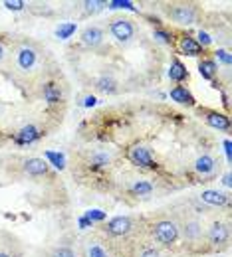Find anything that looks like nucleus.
Listing matches in <instances>:
<instances>
[{"mask_svg": "<svg viewBox=\"0 0 232 257\" xmlns=\"http://www.w3.org/2000/svg\"><path fill=\"white\" fill-rule=\"evenodd\" d=\"M200 200L208 206H226L228 204V196L224 192H218V190H202L200 194Z\"/></svg>", "mask_w": 232, "mask_h": 257, "instance_id": "17", "label": "nucleus"}, {"mask_svg": "<svg viewBox=\"0 0 232 257\" xmlns=\"http://www.w3.org/2000/svg\"><path fill=\"white\" fill-rule=\"evenodd\" d=\"M50 257H76V254H74V250L70 246H56L50 252Z\"/></svg>", "mask_w": 232, "mask_h": 257, "instance_id": "25", "label": "nucleus"}, {"mask_svg": "<svg viewBox=\"0 0 232 257\" xmlns=\"http://www.w3.org/2000/svg\"><path fill=\"white\" fill-rule=\"evenodd\" d=\"M198 73L202 75V79L212 81L218 75V63L210 57H202V59H198Z\"/></svg>", "mask_w": 232, "mask_h": 257, "instance_id": "16", "label": "nucleus"}, {"mask_svg": "<svg viewBox=\"0 0 232 257\" xmlns=\"http://www.w3.org/2000/svg\"><path fill=\"white\" fill-rule=\"evenodd\" d=\"M0 257H10V256H8V254H2V252H0Z\"/></svg>", "mask_w": 232, "mask_h": 257, "instance_id": "39", "label": "nucleus"}, {"mask_svg": "<svg viewBox=\"0 0 232 257\" xmlns=\"http://www.w3.org/2000/svg\"><path fill=\"white\" fill-rule=\"evenodd\" d=\"M46 160H50V162H52L56 168H60V170L66 166V164H64V156L58 153H46ZM50 162H48V164H50Z\"/></svg>", "mask_w": 232, "mask_h": 257, "instance_id": "27", "label": "nucleus"}, {"mask_svg": "<svg viewBox=\"0 0 232 257\" xmlns=\"http://www.w3.org/2000/svg\"><path fill=\"white\" fill-rule=\"evenodd\" d=\"M139 257H161V252L157 248H143Z\"/></svg>", "mask_w": 232, "mask_h": 257, "instance_id": "33", "label": "nucleus"}, {"mask_svg": "<svg viewBox=\"0 0 232 257\" xmlns=\"http://www.w3.org/2000/svg\"><path fill=\"white\" fill-rule=\"evenodd\" d=\"M84 6H86V12L90 14V12H100V10L106 6V2H98V0H94V2H84Z\"/></svg>", "mask_w": 232, "mask_h": 257, "instance_id": "31", "label": "nucleus"}, {"mask_svg": "<svg viewBox=\"0 0 232 257\" xmlns=\"http://www.w3.org/2000/svg\"><path fill=\"white\" fill-rule=\"evenodd\" d=\"M110 162H112V154L110 153H102V151H98V153H92V156H90V164H92V166H96V168L108 166Z\"/></svg>", "mask_w": 232, "mask_h": 257, "instance_id": "22", "label": "nucleus"}, {"mask_svg": "<svg viewBox=\"0 0 232 257\" xmlns=\"http://www.w3.org/2000/svg\"><path fill=\"white\" fill-rule=\"evenodd\" d=\"M86 218L94 224V222H104V220H106V214H104L102 210H90V212L86 214Z\"/></svg>", "mask_w": 232, "mask_h": 257, "instance_id": "30", "label": "nucleus"}, {"mask_svg": "<svg viewBox=\"0 0 232 257\" xmlns=\"http://www.w3.org/2000/svg\"><path fill=\"white\" fill-rule=\"evenodd\" d=\"M194 170L196 174H200L202 178L204 176H212L214 170H216V158L212 154H200L196 160H194Z\"/></svg>", "mask_w": 232, "mask_h": 257, "instance_id": "13", "label": "nucleus"}, {"mask_svg": "<svg viewBox=\"0 0 232 257\" xmlns=\"http://www.w3.org/2000/svg\"><path fill=\"white\" fill-rule=\"evenodd\" d=\"M151 236L157 244H161L165 248H171L173 244H176L180 232H178V226L173 220H159L151 226Z\"/></svg>", "mask_w": 232, "mask_h": 257, "instance_id": "1", "label": "nucleus"}, {"mask_svg": "<svg viewBox=\"0 0 232 257\" xmlns=\"http://www.w3.org/2000/svg\"><path fill=\"white\" fill-rule=\"evenodd\" d=\"M224 147H226V156L230 158V141H226V143H224Z\"/></svg>", "mask_w": 232, "mask_h": 257, "instance_id": "37", "label": "nucleus"}, {"mask_svg": "<svg viewBox=\"0 0 232 257\" xmlns=\"http://www.w3.org/2000/svg\"><path fill=\"white\" fill-rule=\"evenodd\" d=\"M96 89L104 91V93H116L117 91V81L112 75H102L96 79Z\"/></svg>", "mask_w": 232, "mask_h": 257, "instance_id": "20", "label": "nucleus"}, {"mask_svg": "<svg viewBox=\"0 0 232 257\" xmlns=\"http://www.w3.org/2000/svg\"><path fill=\"white\" fill-rule=\"evenodd\" d=\"M178 232H182V238L188 244H198L202 240V236H204V230H202V224H200L198 218L184 220V224L178 228Z\"/></svg>", "mask_w": 232, "mask_h": 257, "instance_id": "8", "label": "nucleus"}, {"mask_svg": "<svg viewBox=\"0 0 232 257\" xmlns=\"http://www.w3.org/2000/svg\"><path fill=\"white\" fill-rule=\"evenodd\" d=\"M127 158H129L131 164H135V166H139V168H149V170H155V168H157V162H155L153 154H151V151H149L145 145H135V147H131L129 153H127Z\"/></svg>", "mask_w": 232, "mask_h": 257, "instance_id": "5", "label": "nucleus"}, {"mask_svg": "<svg viewBox=\"0 0 232 257\" xmlns=\"http://www.w3.org/2000/svg\"><path fill=\"white\" fill-rule=\"evenodd\" d=\"M44 99L46 103H50V105H56V103L62 101V91H60V87L56 83H46L44 85Z\"/></svg>", "mask_w": 232, "mask_h": 257, "instance_id": "21", "label": "nucleus"}, {"mask_svg": "<svg viewBox=\"0 0 232 257\" xmlns=\"http://www.w3.org/2000/svg\"><path fill=\"white\" fill-rule=\"evenodd\" d=\"M196 42H198V46L204 50V48H208V46L212 44V38H210V34H208V32L200 30V32H198V40H196Z\"/></svg>", "mask_w": 232, "mask_h": 257, "instance_id": "29", "label": "nucleus"}, {"mask_svg": "<svg viewBox=\"0 0 232 257\" xmlns=\"http://www.w3.org/2000/svg\"><path fill=\"white\" fill-rule=\"evenodd\" d=\"M214 55H216V57H218V59H220V61H222L226 67H230V53H228V51H226V50H216V53H214Z\"/></svg>", "mask_w": 232, "mask_h": 257, "instance_id": "34", "label": "nucleus"}, {"mask_svg": "<svg viewBox=\"0 0 232 257\" xmlns=\"http://www.w3.org/2000/svg\"><path fill=\"white\" fill-rule=\"evenodd\" d=\"M171 99L176 103H180V105H188V107H192L194 105V97H192V93L184 87V85H174L173 89H171Z\"/></svg>", "mask_w": 232, "mask_h": 257, "instance_id": "18", "label": "nucleus"}, {"mask_svg": "<svg viewBox=\"0 0 232 257\" xmlns=\"http://www.w3.org/2000/svg\"><path fill=\"white\" fill-rule=\"evenodd\" d=\"M155 38H157L159 42H163V44H171V42H173V34L167 32V30H161V28L155 30Z\"/></svg>", "mask_w": 232, "mask_h": 257, "instance_id": "28", "label": "nucleus"}, {"mask_svg": "<svg viewBox=\"0 0 232 257\" xmlns=\"http://www.w3.org/2000/svg\"><path fill=\"white\" fill-rule=\"evenodd\" d=\"M131 192L135 196H149L153 192V184L147 182V180H137L133 186H131Z\"/></svg>", "mask_w": 232, "mask_h": 257, "instance_id": "23", "label": "nucleus"}, {"mask_svg": "<svg viewBox=\"0 0 232 257\" xmlns=\"http://www.w3.org/2000/svg\"><path fill=\"white\" fill-rule=\"evenodd\" d=\"M4 55H6V53H4V48H2V44H0V61L4 59Z\"/></svg>", "mask_w": 232, "mask_h": 257, "instance_id": "38", "label": "nucleus"}, {"mask_svg": "<svg viewBox=\"0 0 232 257\" xmlns=\"http://www.w3.org/2000/svg\"><path fill=\"white\" fill-rule=\"evenodd\" d=\"M108 8H125V10H135L133 2L129 0H114V2H106Z\"/></svg>", "mask_w": 232, "mask_h": 257, "instance_id": "26", "label": "nucleus"}, {"mask_svg": "<svg viewBox=\"0 0 232 257\" xmlns=\"http://www.w3.org/2000/svg\"><path fill=\"white\" fill-rule=\"evenodd\" d=\"M38 50L30 44H24L16 50V67L20 73H32L38 67Z\"/></svg>", "mask_w": 232, "mask_h": 257, "instance_id": "3", "label": "nucleus"}, {"mask_svg": "<svg viewBox=\"0 0 232 257\" xmlns=\"http://www.w3.org/2000/svg\"><path fill=\"white\" fill-rule=\"evenodd\" d=\"M4 6H6L8 10H14V12H18V10H22V8L26 6V2H22V0H14V2L6 0V2H4Z\"/></svg>", "mask_w": 232, "mask_h": 257, "instance_id": "32", "label": "nucleus"}, {"mask_svg": "<svg viewBox=\"0 0 232 257\" xmlns=\"http://www.w3.org/2000/svg\"><path fill=\"white\" fill-rule=\"evenodd\" d=\"M42 137V131L36 125H26L22 127L16 135H14V143L16 145H32L34 141H38Z\"/></svg>", "mask_w": 232, "mask_h": 257, "instance_id": "12", "label": "nucleus"}, {"mask_svg": "<svg viewBox=\"0 0 232 257\" xmlns=\"http://www.w3.org/2000/svg\"><path fill=\"white\" fill-rule=\"evenodd\" d=\"M74 32H76V24L74 22H66V24H60V28L56 30V36L60 40H68Z\"/></svg>", "mask_w": 232, "mask_h": 257, "instance_id": "24", "label": "nucleus"}, {"mask_svg": "<svg viewBox=\"0 0 232 257\" xmlns=\"http://www.w3.org/2000/svg\"><path fill=\"white\" fill-rule=\"evenodd\" d=\"M200 115L204 117L206 125H210L212 129H218V131H228V129H230V119H228L224 113L208 111V109H200Z\"/></svg>", "mask_w": 232, "mask_h": 257, "instance_id": "10", "label": "nucleus"}, {"mask_svg": "<svg viewBox=\"0 0 232 257\" xmlns=\"http://www.w3.org/2000/svg\"><path fill=\"white\" fill-rule=\"evenodd\" d=\"M222 184H224L226 188L230 186V172H226V174H224V178H222Z\"/></svg>", "mask_w": 232, "mask_h": 257, "instance_id": "36", "label": "nucleus"}, {"mask_svg": "<svg viewBox=\"0 0 232 257\" xmlns=\"http://www.w3.org/2000/svg\"><path fill=\"white\" fill-rule=\"evenodd\" d=\"M110 32H112V36L116 38L117 42L129 44V42L135 38L137 28H135L133 20H129V18H114V20L110 22Z\"/></svg>", "mask_w": 232, "mask_h": 257, "instance_id": "4", "label": "nucleus"}, {"mask_svg": "<svg viewBox=\"0 0 232 257\" xmlns=\"http://www.w3.org/2000/svg\"><path fill=\"white\" fill-rule=\"evenodd\" d=\"M176 48H178V51H180L182 55H188V57H198V55L204 53V50L198 46V42H196L192 36H188V34H182V36L178 38Z\"/></svg>", "mask_w": 232, "mask_h": 257, "instance_id": "11", "label": "nucleus"}, {"mask_svg": "<svg viewBox=\"0 0 232 257\" xmlns=\"http://www.w3.org/2000/svg\"><path fill=\"white\" fill-rule=\"evenodd\" d=\"M82 254L84 257H110L108 248L98 240H86L82 246Z\"/></svg>", "mask_w": 232, "mask_h": 257, "instance_id": "15", "label": "nucleus"}, {"mask_svg": "<svg viewBox=\"0 0 232 257\" xmlns=\"http://www.w3.org/2000/svg\"><path fill=\"white\" fill-rule=\"evenodd\" d=\"M24 170H26V174H30V176H44V174H48L50 164H48L46 158L34 156V158H28V160L24 162Z\"/></svg>", "mask_w": 232, "mask_h": 257, "instance_id": "14", "label": "nucleus"}, {"mask_svg": "<svg viewBox=\"0 0 232 257\" xmlns=\"http://www.w3.org/2000/svg\"><path fill=\"white\" fill-rule=\"evenodd\" d=\"M104 232L112 238H123L133 232V220L129 216H116L104 226Z\"/></svg>", "mask_w": 232, "mask_h": 257, "instance_id": "6", "label": "nucleus"}, {"mask_svg": "<svg viewBox=\"0 0 232 257\" xmlns=\"http://www.w3.org/2000/svg\"><path fill=\"white\" fill-rule=\"evenodd\" d=\"M167 14L169 18L176 22V24H182V26H190L198 20V10L194 4H186V2H178V4H171L167 6Z\"/></svg>", "mask_w": 232, "mask_h": 257, "instance_id": "2", "label": "nucleus"}, {"mask_svg": "<svg viewBox=\"0 0 232 257\" xmlns=\"http://www.w3.org/2000/svg\"><path fill=\"white\" fill-rule=\"evenodd\" d=\"M169 79L174 81V83H182V81H186L188 79V71H186V67L174 57L173 61H171V69H169Z\"/></svg>", "mask_w": 232, "mask_h": 257, "instance_id": "19", "label": "nucleus"}, {"mask_svg": "<svg viewBox=\"0 0 232 257\" xmlns=\"http://www.w3.org/2000/svg\"><path fill=\"white\" fill-rule=\"evenodd\" d=\"M104 38H106L104 28H100V26H96V24L82 30V44L88 46V48H98V46H102V44H104Z\"/></svg>", "mask_w": 232, "mask_h": 257, "instance_id": "9", "label": "nucleus"}, {"mask_svg": "<svg viewBox=\"0 0 232 257\" xmlns=\"http://www.w3.org/2000/svg\"><path fill=\"white\" fill-rule=\"evenodd\" d=\"M228 236H230L228 234V226L224 222H220V220H214L210 224V228H208V234H206L208 244L212 248H224L228 244Z\"/></svg>", "mask_w": 232, "mask_h": 257, "instance_id": "7", "label": "nucleus"}, {"mask_svg": "<svg viewBox=\"0 0 232 257\" xmlns=\"http://www.w3.org/2000/svg\"><path fill=\"white\" fill-rule=\"evenodd\" d=\"M96 101H98L96 97H86V103H84V105H86V107H94Z\"/></svg>", "mask_w": 232, "mask_h": 257, "instance_id": "35", "label": "nucleus"}]
</instances>
